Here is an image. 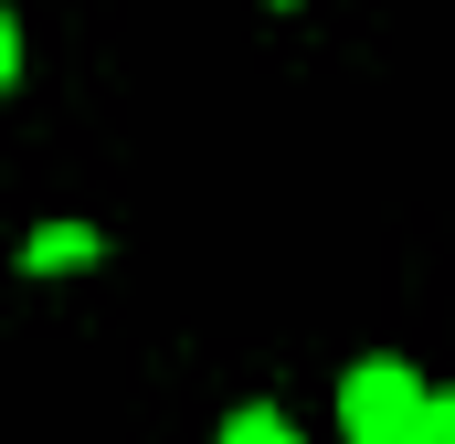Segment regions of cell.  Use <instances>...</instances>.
Returning a JSON list of instances; mask_svg holds the SVG:
<instances>
[{
  "mask_svg": "<svg viewBox=\"0 0 455 444\" xmlns=\"http://www.w3.org/2000/svg\"><path fill=\"white\" fill-rule=\"evenodd\" d=\"M413 413H424V381H413L403 360H360V370L339 381V434L349 444H403Z\"/></svg>",
  "mask_w": 455,
  "mask_h": 444,
  "instance_id": "cell-1",
  "label": "cell"
},
{
  "mask_svg": "<svg viewBox=\"0 0 455 444\" xmlns=\"http://www.w3.org/2000/svg\"><path fill=\"white\" fill-rule=\"evenodd\" d=\"M11 75H21V21L0 11V85H11Z\"/></svg>",
  "mask_w": 455,
  "mask_h": 444,
  "instance_id": "cell-5",
  "label": "cell"
},
{
  "mask_svg": "<svg viewBox=\"0 0 455 444\" xmlns=\"http://www.w3.org/2000/svg\"><path fill=\"white\" fill-rule=\"evenodd\" d=\"M21 265H32V275H53V265H96V233H85V222H53V233L21 243Z\"/></svg>",
  "mask_w": 455,
  "mask_h": 444,
  "instance_id": "cell-2",
  "label": "cell"
},
{
  "mask_svg": "<svg viewBox=\"0 0 455 444\" xmlns=\"http://www.w3.org/2000/svg\"><path fill=\"white\" fill-rule=\"evenodd\" d=\"M223 444H307V434H297L286 413H265V402H254V413H233V424H223Z\"/></svg>",
  "mask_w": 455,
  "mask_h": 444,
  "instance_id": "cell-3",
  "label": "cell"
},
{
  "mask_svg": "<svg viewBox=\"0 0 455 444\" xmlns=\"http://www.w3.org/2000/svg\"><path fill=\"white\" fill-rule=\"evenodd\" d=\"M403 444H455V392H424V413H413Z\"/></svg>",
  "mask_w": 455,
  "mask_h": 444,
  "instance_id": "cell-4",
  "label": "cell"
}]
</instances>
